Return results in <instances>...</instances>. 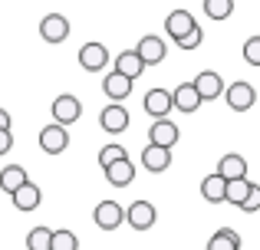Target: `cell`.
Wrapping results in <instances>:
<instances>
[{
  "label": "cell",
  "instance_id": "5b68a950",
  "mask_svg": "<svg viewBox=\"0 0 260 250\" xmlns=\"http://www.w3.org/2000/svg\"><path fill=\"white\" fill-rule=\"evenodd\" d=\"M191 86H194V92H198V99H201V102H214V99H221V92H224V79L217 76L214 69L198 73Z\"/></svg>",
  "mask_w": 260,
  "mask_h": 250
},
{
  "label": "cell",
  "instance_id": "2e32d148",
  "mask_svg": "<svg viewBox=\"0 0 260 250\" xmlns=\"http://www.w3.org/2000/svg\"><path fill=\"white\" fill-rule=\"evenodd\" d=\"M102 171H106V181L112 188H128L135 181V165L128 158H122V161H112V165L109 168H102Z\"/></svg>",
  "mask_w": 260,
  "mask_h": 250
},
{
  "label": "cell",
  "instance_id": "7402d4cb",
  "mask_svg": "<svg viewBox=\"0 0 260 250\" xmlns=\"http://www.w3.org/2000/svg\"><path fill=\"white\" fill-rule=\"evenodd\" d=\"M241 234L234 231V227H221V231L214 234V237L208 240V250H241Z\"/></svg>",
  "mask_w": 260,
  "mask_h": 250
},
{
  "label": "cell",
  "instance_id": "52a82bcc",
  "mask_svg": "<svg viewBox=\"0 0 260 250\" xmlns=\"http://www.w3.org/2000/svg\"><path fill=\"white\" fill-rule=\"evenodd\" d=\"M178 138H181V132H178V125L172 119H155L152 128H148V145H158V148H175Z\"/></svg>",
  "mask_w": 260,
  "mask_h": 250
},
{
  "label": "cell",
  "instance_id": "9c48e42d",
  "mask_svg": "<svg viewBox=\"0 0 260 250\" xmlns=\"http://www.w3.org/2000/svg\"><path fill=\"white\" fill-rule=\"evenodd\" d=\"M40 37H43L46 43H63V40L70 37V20H66L63 13H46V17L40 20Z\"/></svg>",
  "mask_w": 260,
  "mask_h": 250
},
{
  "label": "cell",
  "instance_id": "ba28073f",
  "mask_svg": "<svg viewBox=\"0 0 260 250\" xmlns=\"http://www.w3.org/2000/svg\"><path fill=\"white\" fill-rule=\"evenodd\" d=\"M40 148H43L46 155H63L66 148H70V132H66L63 125H46L43 132H40Z\"/></svg>",
  "mask_w": 260,
  "mask_h": 250
},
{
  "label": "cell",
  "instance_id": "d6986e66",
  "mask_svg": "<svg viewBox=\"0 0 260 250\" xmlns=\"http://www.w3.org/2000/svg\"><path fill=\"white\" fill-rule=\"evenodd\" d=\"M172 109H181V112H198L201 109V99H198V92H194L191 83H181L172 92Z\"/></svg>",
  "mask_w": 260,
  "mask_h": 250
},
{
  "label": "cell",
  "instance_id": "44dd1931",
  "mask_svg": "<svg viewBox=\"0 0 260 250\" xmlns=\"http://www.w3.org/2000/svg\"><path fill=\"white\" fill-rule=\"evenodd\" d=\"M23 181H30L26 178V168L23 165H4L0 168V191H7V194H13Z\"/></svg>",
  "mask_w": 260,
  "mask_h": 250
},
{
  "label": "cell",
  "instance_id": "83f0119b",
  "mask_svg": "<svg viewBox=\"0 0 260 250\" xmlns=\"http://www.w3.org/2000/svg\"><path fill=\"white\" fill-rule=\"evenodd\" d=\"M122 158H128V152L119 145V141H112V145H102V152H99V165H102V168H109L112 161H122Z\"/></svg>",
  "mask_w": 260,
  "mask_h": 250
},
{
  "label": "cell",
  "instance_id": "603a6c76",
  "mask_svg": "<svg viewBox=\"0 0 260 250\" xmlns=\"http://www.w3.org/2000/svg\"><path fill=\"white\" fill-rule=\"evenodd\" d=\"M224 185H228V181H224L221 174H208V178L201 181V198L208 201V204H224Z\"/></svg>",
  "mask_w": 260,
  "mask_h": 250
},
{
  "label": "cell",
  "instance_id": "5bb4252c",
  "mask_svg": "<svg viewBox=\"0 0 260 250\" xmlns=\"http://www.w3.org/2000/svg\"><path fill=\"white\" fill-rule=\"evenodd\" d=\"M145 112L152 119H168V112H172V92L168 89H148L145 92Z\"/></svg>",
  "mask_w": 260,
  "mask_h": 250
},
{
  "label": "cell",
  "instance_id": "277c9868",
  "mask_svg": "<svg viewBox=\"0 0 260 250\" xmlns=\"http://www.w3.org/2000/svg\"><path fill=\"white\" fill-rule=\"evenodd\" d=\"M53 119H56V125H73V122H79V116H83V102H79L76 96H70V92H63V96H56L53 99Z\"/></svg>",
  "mask_w": 260,
  "mask_h": 250
},
{
  "label": "cell",
  "instance_id": "4dcf8cb0",
  "mask_svg": "<svg viewBox=\"0 0 260 250\" xmlns=\"http://www.w3.org/2000/svg\"><path fill=\"white\" fill-rule=\"evenodd\" d=\"M241 207H244V211H257V207H260V185H254V188H250V191H247V198H244L241 201Z\"/></svg>",
  "mask_w": 260,
  "mask_h": 250
},
{
  "label": "cell",
  "instance_id": "ac0fdd59",
  "mask_svg": "<svg viewBox=\"0 0 260 250\" xmlns=\"http://www.w3.org/2000/svg\"><path fill=\"white\" fill-rule=\"evenodd\" d=\"M214 174H221L224 181H237V178H247V161L241 158V155H224L221 161H217V171Z\"/></svg>",
  "mask_w": 260,
  "mask_h": 250
},
{
  "label": "cell",
  "instance_id": "3957f363",
  "mask_svg": "<svg viewBox=\"0 0 260 250\" xmlns=\"http://www.w3.org/2000/svg\"><path fill=\"white\" fill-rule=\"evenodd\" d=\"M99 125H102V132H109V135H122L132 125V119H128V109L122 102H109L106 109L99 112Z\"/></svg>",
  "mask_w": 260,
  "mask_h": 250
},
{
  "label": "cell",
  "instance_id": "ffe728a7",
  "mask_svg": "<svg viewBox=\"0 0 260 250\" xmlns=\"http://www.w3.org/2000/svg\"><path fill=\"white\" fill-rule=\"evenodd\" d=\"M102 89H106V96L112 99V102H122V99H128V92H132V83L112 69L106 79H102Z\"/></svg>",
  "mask_w": 260,
  "mask_h": 250
},
{
  "label": "cell",
  "instance_id": "d6a6232c",
  "mask_svg": "<svg viewBox=\"0 0 260 250\" xmlns=\"http://www.w3.org/2000/svg\"><path fill=\"white\" fill-rule=\"evenodd\" d=\"M10 122H13V119H10V112H7V109H0V132H10Z\"/></svg>",
  "mask_w": 260,
  "mask_h": 250
},
{
  "label": "cell",
  "instance_id": "e0dca14e",
  "mask_svg": "<svg viewBox=\"0 0 260 250\" xmlns=\"http://www.w3.org/2000/svg\"><path fill=\"white\" fill-rule=\"evenodd\" d=\"M142 165H145L152 174H158V171H168V165H172V148L145 145V152H142Z\"/></svg>",
  "mask_w": 260,
  "mask_h": 250
},
{
  "label": "cell",
  "instance_id": "7c38bea8",
  "mask_svg": "<svg viewBox=\"0 0 260 250\" xmlns=\"http://www.w3.org/2000/svg\"><path fill=\"white\" fill-rule=\"evenodd\" d=\"M194 26H198V20L191 17L188 10H172V13L165 17V30H168V37H172L175 43H178L181 37H188Z\"/></svg>",
  "mask_w": 260,
  "mask_h": 250
},
{
  "label": "cell",
  "instance_id": "1f68e13d",
  "mask_svg": "<svg viewBox=\"0 0 260 250\" xmlns=\"http://www.w3.org/2000/svg\"><path fill=\"white\" fill-rule=\"evenodd\" d=\"M13 148V135L10 132H0V155H7Z\"/></svg>",
  "mask_w": 260,
  "mask_h": 250
},
{
  "label": "cell",
  "instance_id": "4fadbf2b",
  "mask_svg": "<svg viewBox=\"0 0 260 250\" xmlns=\"http://www.w3.org/2000/svg\"><path fill=\"white\" fill-rule=\"evenodd\" d=\"M135 53H139V59L145 66H158L161 59H165V40H158V37H142L139 40V46H135Z\"/></svg>",
  "mask_w": 260,
  "mask_h": 250
},
{
  "label": "cell",
  "instance_id": "cb8c5ba5",
  "mask_svg": "<svg viewBox=\"0 0 260 250\" xmlns=\"http://www.w3.org/2000/svg\"><path fill=\"white\" fill-rule=\"evenodd\" d=\"M254 188V181L250 178H237V181H228L224 185V201H231V204H237L241 207V201L247 198V191Z\"/></svg>",
  "mask_w": 260,
  "mask_h": 250
},
{
  "label": "cell",
  "instance_id": "f1b7e54d",
  "mask_svg": "<svg viewBox=\"0 0 260 250\" xmlns=\"http://www.w3.org/2000/svg\"><path fill=\"white\" fill-rule=\"evenodd\" d=\"M201 40H204V30H201V26H194L188 37L178 40V50H198V46H201Z\"/></svg>",
  "mask_w": 260,
  "mask_h": 250
},
{
  "label": "cell",
  "instance_id": "6da1fadb",
  "mask_svg": "<svg viewBox=\"0 0 260 250\" xmlns=\"http://www.w3.org/2000/svg\"><path fill=\"white\" fill-rule=\"evenodd\" d=\"M221 96L228 99V105H231L234 112H247V109H254V102H257V89H254L250 83H244V79H237V83L224 86Z\"/></svg>",
  "mask_w": 260,
  "mask_h": 250
},
{
  "label": "cell",
  "instance_id": "f546056e",
  "mask_svg": "<svg viewBox=\"0 0 260 250\" xmlns=\"http://www.w3.org/2000/svg\"><path fill=\"white\" fill-rule=\"evenodd\" d=\"M244 59H247L250 66H260V37H250L247 43H244Z\"/></svg>",
  "mask_w": 260,
  "mask_h": 250
},
{
  "label": "cell",
  "instance_id": "8fae6325",
  "mask_svg": "<svg viewBox=\"0 0 260 250\" xmlns=\"http://www.w3.org/2000/svg\"><path fill=\"white\" fill-rule=\"evenodd\" d=\"M10 201H13V207H17V211H37L40 207V201H43V191H40L37 185H33V181H23V185L17 188V191L10 194Z\"/></svg>",
  "mask_w": 260,
  "mask_h": 250
},
{
  "label": "cell",
  "instance_id": "d4e9b609",
  "mask_svg": "<svg viewBox=\"0 0 260 250\" xmlns=\"http://www.w3.org/2000/svg\"><path fill=\"white\" fill-rule=\"evenodd\" d=\"M50 250H79V237L66 227L59 231H50Z\"/></svg>",
  "mask_w": 260,
  "mask_h": 250
},
{
  "label": "cell",
  "instance_id": "8992f818",
  "mask_svg": "<svg viewBox=\"0 0 260 250\" xmlns=\"http://www.w3.org/2000/svg\"><path fill=\"white\" fill-rule=\"evenodd\" d=\"M92 218H95V224H99L102 231H115V227L125 224V211H122L119 201H99L95 211H92Z\"/></svg>",
  "mask_w": 260,
  "mask_h": 250
},
{
  "label": "cell",
  "instance_id": "7a4b0ae2",
  "mask_svg": "<svg viewBox=\"0 0 260 250\" xmlns=\"http://www.w3.org/2000/svg\"><path fill=\"white\" fill-rule=\"evenodd\" d=\"M122 211H125L128 227H135V231H148V227H155V221H158V211H155L152 201H132V204L122 207Z\"/></svg>",
  "mask_w": 260,
  "mask_h": 250
},
{
  "label": "cell",
  "instance_id": "9a60e30c",
  "mask_svg": "<svg viewBox=\"0 0 260 250\" xmlns=\"http://www.w3.org/2000/svg\"><path fill=\"white\" fill-rule=\"evenodd\" d=\"M115 73L125 76L128 83H135V79L145 73V63L139 59V53H135V50H122L119 56H115Z\"/></svg>",
  "mask_w": 260,
  "mask_h": 250
},
{
  "label": "cell",
  "instance_id": "30bf717a",
  "mask_svg": "<svg viewBox=\"0 0 260 250\" xmlns=\"http://www.w3.org/2000/svg\"><path fill=\"white\" fill-rule=\"evenodd\" d=\"M79 66H83L86 73H102L109 66V50L106 43H86L83 50H79Z\"/></svg>",
  "mask_w": 260,
  "mask_h": 250
},
{
  "label": "cell",
  "instance_id": "484cf974",
  "mask_svg": "<svg viewBox=\"0 0 260 250\" xmlns=\"http://www.w3.org/2000/svg\"><path fill=\"white\" fill-rule=\"evenodd\" d=\"M204 13H208V20H228L231 13H234V0H204Z\"/></svg>",
  "mask_w": 260,
  "mask_h": 250
},
{
  "label": "cell",
  "instance_id": "4316f807",
  "mask_svg": "<svg viewBox=\"0 0 260 250\" xmlns=\"http://www.w3.org/2000/svg\"><path fill=\"white\" fill-rule=\"evenodd\" d=\"M26 250H50V227H33L26 234Z\"/></svg>",
  "mask_w": 260,
  "mask_h": 250
}]
</instances>
